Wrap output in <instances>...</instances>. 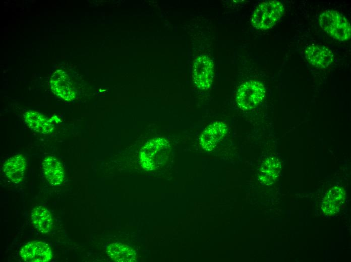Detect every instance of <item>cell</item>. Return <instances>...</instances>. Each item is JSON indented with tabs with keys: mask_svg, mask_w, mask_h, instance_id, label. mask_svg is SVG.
I'll return each instance as SVG.
<instances>
[{
	"mask_svg": "<svg viewBox=\"0 0 351 262\" xmlns=\"http://www.w3.org/2000/svg\"><path fill=\"white\" fill-rule=\"evenodd\" d=\"M31 221L35 228L42 233H47L52 229L53 221L50 212L45 207L37 206L31 214Z\"/></svg>",
	"mask_w": 351,
	"mask_h": 262,
	"instance_id": "11",
	"label": "cell"
},
{
	"mask_svg": "<svg viewBox=\"0 0 351 262\" xmlns=\"http://www.w3.org/2000/svg\"><path fill=\"white\" fill-rule=\"evenodd\" d=\"M42 168L44 176L52 186L61 184L65 178V172L62 163L53 156L46 157L43 161Z\"/></svg>",
	"mask_w": 351,
	"mask_h": 262,
	"instance_id": "10",
	"label": "cell"
},
{
	"mask_svg": "<svg viewBox=\"0 0 351 262\" xmlns=\"http://www.w3.org/2000/svg\"><path fill=\"white\" fill-rule=\"evenodd\" d=\"M214 78V63L205 55L198 57L194 62L193 79L195 86L200 90H207L212 84Z\"/></svg>",
	"mask_w": 351,
	"mask_h": 262,
	"instance_id": "5",
	"label": "cell"
},
{
	"mask_svg": "<svg viewBox=\"0 0 351 262\" xmlns=\"http://www.w3.org/2000/svg\"><path fill=\"white\" fill-rule=\"evenodd\" d=\"M305 54L307 61L313 66L319 68L329 66L333 60L331 51L323 46H310L306 48Z\"/></svg>",
	"mask_w": 351,
	"mask_h": 262,
	"instance_id": "8",
	"label": "cell"
},
{
	"mask_svg": "<svg viewBox=\"0 0 351 262\" xmlns=\"http://www.w3.org/2000/svg\"><path fill=\"white\" fill-rule=\"evenodd\" d=\"M52 88L57 94L66 100H71L74 94L69 83L63 79L55 80L51 81Z\"/></svg>",
	"mask_w": 351,
	"mask_h": 262,
	"instance_id": "16",
	"label": "cell"
},
{
	"mask_svg": "<svg viewBox=\"0 0 351 262\" xmlns=\"http://www.w3.org/2000/svg\"><path fill=\"white\" fill-rule=\"evenodd\" d=\"M24 120L33 131L48 134L54 129L53 123L46 117L37 112L29 111L24 114Z\"/></svg>",
	"mask_w": 351,
	"mask_h": 262,
	"instance_id": "12",
	"label": "cell"
},
{
	"mask_svg": "<svg viewBox=\"0 0 351 262\" xmlns=\"http://www.w3.org/2000/svg\"><path fill=\"white\" fill-rule=\"evenodd\" d=\"M109 257L115 261L133 262L136 260L135 251L128 246L120 243H114L107 247Z\"/></svg>",
	"mask_w": 351,
	"mask_h": 262,
	"instance_id": "14",
	"label": "cell"
},
{
	"mask_svg": "<svg viewBox=\"0 0 351 262\" xmlns=\"http://www.w3.org/2000/svg\"><path fill=\"white\" fill-rule=\"evenodd\" d=\"M20 255L23 260L28 262H47L52 257L50 246L42 241L27 243L21 249Z\"/></svg>",
	"mask_w": 351,
	"mask_h": 262,
	"instance_id": "7",
	"label": "cell"
},
{
	"mask_svg": "<svg viewBox=\"0 0 351 262\" xmlns=\"http://www.w3.org/2000/svg\"><path fill=\"white\" fill-rule=\"evenodd\" d=\"M265 96V89L262 83L258 81L249 80L239 87L236 101L241 110H251L262 101Z\"/></svg>",
	"mask_w": 351,
	"mask_h": 262,
	"instance_id": "4",
	"label": "cell"
},
{
	"mask_svg": "<svg viewBox=\"0 0 351 262\" xmlns=\"http://www.w3.org/2000/svg\"><path fill=\"white\" fill-rule=\"evenodd\" d=\"M321 27L334 38L345 41L350 37L351 28L346 18L334 10H327L320 15Z\"/></svg>",
	"mask_w": 351,
	"mask_h": 262,
	"instance_id": "3",
	"label": "cell"
},
{
	"mask_svg": "<svg viewBox=\"0 0 351 262\" xmlns=\"http://www.w3.org/2000/svg\"><path fill=\"white\" fill-rule=\"evenodd\" d=\"M283 11V5L280 1L263 2L254 11L251 18L252 24L258 29H269L279 21Z\"/></svg>",
	"mask_w": 351,
	"mask_h": 262,
	"instance_id": "2",
	"label": "cell"
},
{
	"mask_svg": "<svg viewBox=\"0 0 351 262\" xmlns=\"http://www.w3.org/2000/svg\"><path fill=\"white\" fill-rule=\"evenodd\" d=\"M280 163L273 157L268 158L263 164L259 179L265 184H270L276 178L280 169Z\"/></svg>",
	"mask_w": 351,
	"mask_h": 262,
	"instance_id": "15",
	"label": "cell"
},
{
	"mask_svg": "<svg viewBox=\"0 0 351 262\" xmlns=\"http://www.w3.org/2000/svg\"><path fill=\"white\" fill-rule=\"evenodd\" d=\"M228 132L227 124L222 121H215L207 125L199 137V143L204 150H213L225 137Z\"/></svg>",
	"mask_w": 351,
	"mask_h": 262,
	"instance_id": "6",
	"label": "cell"
},
{
	"mask_svg": "<svg viewBox=\"0 0 351 262\" xmlns=\"http://www.w3.org/2000/svg\"><path fill=\"white\" fill-rule=\"evenodd\" d=\"M345 199L344 190L338 187L331 188L325 196L322 203V209L326 214L337 212Z\"/></svg>",
	"mask_w": 351,
	"mask_h": 262,
	"instance_id": "13",
	"label": "cell"
},
{
	"mask_svg": "<svg viewBox=\"0 0 351 262\" xmlns=\"http://www.w3.org/2000/svg\"><path fill=\"white\" fill-rule=\"evenodd\" d=\"M26 167V160L22 154L9 158L4 164L3 171L10 181L20 183L23 179Z\"/></svg>",
	"mask_w": 351,
	"mask_h": 262,
	"instance_id": "9",
	"label": "cell"
},
{
	"mask_svg": "<svg viewBox=\"0 0 351 262\" xmlns=\"http://www.w3.org/2000/svg\"><path fill=\"white\" fill-rule=\"evenodd\" d=\"M170 152V144L165 138H158L150 141L140 153L142 167L149 170L159 168L166 161Z\"/></svg>",
	"mask_w": 351,
	"mask_h": 262,
	"instance_id": "1",
	"label": "cell"
}]
</instances>
